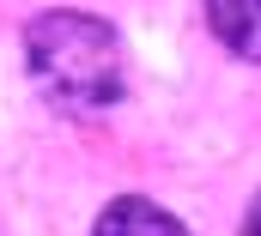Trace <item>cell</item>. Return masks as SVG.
<instances>
[{
    "mask_svg": "<svg viewBox=\"0 0 261 236\" xmlns=\"http://www.w3.org/2000/svg\"><path fill=\"white\" fill-rule=\"evenodd\" d=\"M24 61H31V79L67 109H110L128 85V55L116 24L73 6L37 12L24 24Z\"/></svg>",
    "mask_w": 261,
    "mask_h": 236,
    "instance_id": "1",
    "label": "cell"
},
{
    "mask_svg": "<svg viewBox=\"0 0 261 236\" xmlns=\"http://www.w3.org/2000/svg\"><path fill=\"white\" fill-rule=\"evenodd\" d=\"M91 236H189V224H182L176 212L140 200V194H122V200H110V206L97 212Z\"/></svg>",
    "mask_w": 261,
    "mask_h": 236,
    "instance_id": "2",
    "label": "cell"
},
{
    "mask_svg": "<svg viewBox=\"0 0 261 236\" xmlns=\"http://www.w3.org/2000/svg\"><path fill=\"white\" fill-rule=\"evenodd\" d=\"M206 24L237 61H261V0H206Z\"/></svg>",
    "mask_w": 261,
    "mask_h": 236,
    "instance_id": "3",
    "label": "cell"
},
{
    "mask_svg": "<svg viewBox=\"0 0 261 236\" xmlns=\"http://www.w3.org/2000/svg\"><path fill=\"white\" fill-rule=\"evenodd\" d=\"M243 236H261V194H255V206H249V218H243Z\"/></svg>",
    "mask_w": 261,
    "mask_h": 236,
    "instance_id": "4",
    "label": "cell"
}]
</instances>
